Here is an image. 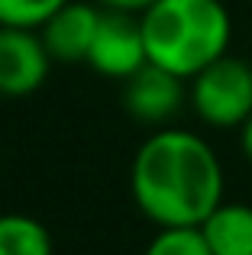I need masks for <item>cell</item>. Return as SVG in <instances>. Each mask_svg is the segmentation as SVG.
Masks as SVG:
<instances>
[{
	"instance_id": "cell-1",
	"label": "cell",
	"mask_w": 252,
	"mask_h": 255,
	"mask_svg": "<svg viewBox=\"0 0 252 255\" xmlns=\"http://www.w3.org/2000/svg\"><path fill=\"white\" fill-rule=\"evenodd\" d=\"M129 191L139 213L158 230L201 226L223 200V165L204 136L158 126L132 155Z\"/></svg>"
},
{
	"instance_id": "cell-6",
	"label": "cell",
	"mask_w": 252,
	"mask_h": 255,
	"mask_svg": "<svg viewBox=\"0 0 252 255\" xmlns=\"http://www.w3.org/2000/svg\"><path fill=\"white\" fill-rule=\"evenodd\" d=\"M188 104V81L145 62L123 81V107L132 120L149 126H168Z\"/></svg>"
},
{
	"instance_id": "cell-3",
	"label": "cell",
	"mask_w": 252,
	"mask_h": 255,
	"mask_svg": "<svg viewBox=\"0 0 252 255\" xmlns=\"http://www.w3.org/2000/svg\"><path fill=\"white\" fill-rule=\"evenodd\" d=\"M188 104L201 123L214 129H240L252 113V65L220 55L188 81Z\"/></svg>"
},
{
	"instance_id": "cell-8",
	"label": "cell",
	"mask_w": 252,
	"mask_h": 255,
	"mask_svg": "<svg viewBox=\"0 0 252 255\" xmlns=\"http://www.w3.org/2000/svg\"><path fill=\"white\" fill-rule=\"evenodd\" d=\"M214 255H252V207L240 200H220L201 223Z\"/></svg>"
},
{
	"instance_id": "cell-11",
	"label": "cell",
	"mask_w": 252,
	"mask_h": 255,
	"mask_svg": "<svg viewBox=\"0 0 252 255\" xmlns=\"http://www.w3.org/2000/svg\"><path fill=\"white\" fill-rule=\"evenodd\" d=\"M68 0H0V26H23V29H39L45 19Z\"/></svg>"
},
{
	"instance_id": "cell-13",
	"label": "cell",
	"mask_w": 252,
	"mask_h": 255,
	"mask_svg": "<svg viewBox=\"0 0 252 255\" xmlns=\"http://www.w3.org/2000/svg\"><path fill=\"white\" fill-rule=\"evenodd\" d=\"M240 149H243V158L252 165V113H249V120L240 126Z\"/></svg>"
},
{
	"instance_id": "cell-7",
	"label": "cell",
	"mask_w": 252,
	"mask_h": 255,
	"mask_svg": "<svg viewBox=\"0 0 252 255\" xmlns=\"http://www.w3.org/2000/svg\"><path fill=\"white\" fill-rule=\"evenodd\" d=\"M97 23H101V6L97 3L68 0L62 10H55L42 26H39V36H42L52 62L78 65V62H88Z\"/></svg>"
},
{
	"instance_id": "cell-10",
	"label": "cell",
	"mask_w": 252,
	"mask_h": 255,
	"mask_svg": "<svg viewBox=\"0 0 252 255\" xmlns=\"http://www.w3.org/2000/svg\"><path fill=\"white\" fill-rule=\"evenodd\" d=\"M142 255H214L201 226H165L149 239Z\"/></svg>"
},
{
	"instance_id": "cell-2",
	"label": "cell",
	"mask_w": 252,
	"mask_h": 255,
	"mask_svg": "<svg viewBox=\"0 0 252 255\" xmlns=\"http://www.w3.org/2000/svg\"><path fill=\"white\" fill-rule=\"evenodd\" d=\"M139 23L149 62L184 81L227 55L233 39V19L223 0H158Z\"/></svg>"
},
{
	"instance_id": "cell-12",
	"label": "cell",
	"mask_w": 252,
	"mask_h": 255,
	"mask_svg": "<svg viewBox=\"0 0 252 255\" xmlns=\"http://www.w3.org/2000/svg\"><path fill=\"white\" fill-rule=\"evenodd\" d=\"M97 6H104V10H120V13H132V16H142L145 10H149L152 3H158V0H94Z\"/></svg>"
},
{
	"instance_id": "cell-5",
	"label": "cell",
	"mask_w": 252,
	"mask_h": 255,
	"mask_svg": "<svg viewBox=\"0 0 252 255\" xmlns=\"http://www.w3.org/2000/svg\"><path fill=\"white\" fill-rule=\"evenodd\" d=\"M52 55L39 29L0 26V97H29L45 84Z\"/></svg>"
},
{
	"instance_id": "cell-4",
	"label": "cell",
	"mask_w": 252,
	"mask_h": 255,
	"mask_svg": "<svg viewBox=\"0 0 252 255\" xmlns=\"http://www.w3.org/2000/svg\"><path fill=\"white\" fill-rule=\"evenodd\" d=\"M145 62H149V55H145V39H142L139 16L101 6V23H97L94 42H91V52H88V65L101 78L126 81Z\"/></svg>"
},
{
	"instance_id": "cell-9",
	"label": "cell",
	"mask_w": 252,
	"mask_h": 255,
	"mask_svg": "<svg viewBox=\"0 0 252 255\" xmlns=\"http://www.w3.org/2000/svg\"><path fill=\"white\" fill-rule=\"evenodd\" d=\"M52 233L29 213H0V255H52Z\"/></svg>"
}]
</instances>
